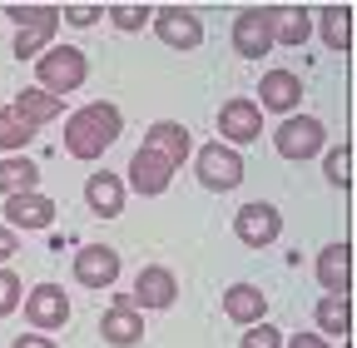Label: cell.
I'll use <instances>...</instances> for the list:
<instances>
[{
    "label": "cell",
    "instance_id": "cell-21",
    "mask_svg": "<svg viewBox=\"0 0 357 348\" xmlns=\"http://www.w3.org/2000/svg\"><path fill=\"white\" fill-rule=\"evenodd\" d=\"M312 35V15L303 6H273V45H303Z\"/></svg>",
    "mask_w": 357,
    "mask_h": 348
},
{
    "label": "cell",
    "instance_id": "cell-29",
    "mask_svg": "<svg viewBox=\"0 0 357 348\" xmlns=\"http://www.w3.org/2000/svg\"><path fill=\"white\" fill-rule=\"evenodd\" d=\"M15 309H20V279L10 269H0V319L15 314Z\"/></svg>",
    "mask_w": 357,
    "mask_h": 348
},
{
    "label": "cell",
    "instance_id": "cell-7",
    "mask_svg": "<svg viewBox=\"0 0 357 348\" xmlns=\"http://www.w3.org/2000/svg\"><path fill=\"white\" fill-rule=\"evenodd\" d=\"M154 35L164 40V45H174V50H199V45H204V25H199V15L184 10V6L154 10Z\"/></svg>",
    "mask_w": 357,
    "mask_h": 348
},
{
    "label": "cell",
    "instance_id": "cell-13",
    "mask_svg": "<svg viewBox=\"0 0 357 348\" xmlns=\"http://www.w3.org/2000/svg\"><path fill=\"white\" fill-rule=\"evenodd\" d=\"M178 298V279L159 264L139 269V279H134V309H174Z\"/></svg>",
    "mask_w": 357,
    "mask_h": 348
},
{
    "label": "cell",
    "instance_id": "cell-12",
    "mask_svg": "<svg viewBox=\"0 0 357 348\" xmlns=\"http://www.w3.org/2000/svg\"><path fill=\"white\" fill-rule=\"evenodd\" d=\"M75 279H79L84 289H109V284L119 279V254H114L109 244H84V249L75 254Z\"/></svg>",
    "mask_w": 357,
    "mask_h": 348
},
{
    "label": "cell",
    "instance_id": "cell-24",
    "mask_svg": "<svg viewBox=\"0 0 357 348\" xmlns=\"http://www.w3.org/2000/svg\"><path fill=\"white\" fill-rule=\"evenodd\" d=\"M347 324H352V303H347V293H328V298L318 303V328L333 333V338H347Z\"/></svg>",
    "mask_w": 357,
    "mask_h": 348
},
{
    "label": "cell",
    "instance_id": "cell-20",
    "mask_svg": "<svg viewBox=\"0 0 357 348\" xmlns=\"http://www.w3.org/2000/svg\"><path fill=\"white\" fill-rule=\"evenodd\" d=\"M84 199L95 214H105V219H114V214L124 209V184H119V174H89V184H84Z\"/></svg>",
    "mask_w": 357,
    "mask_h": 348
},
{
    "label": "cell",
    "instance_id": "cell-25",
    "mask_svg": "<svg viewBox=\"0 0 357 348\" xmlns=\"http://www.w3.org/2000/svg\"><path fill=\"white\" fill-rule=\"evenodd\" d=\"M318 30H323V40H328L333 50H347L352 45V15H347V6H323Z\"/></svg>",
    "mask_w": 357,
    "mask_h": 348
},
{
    "label": "cell",
    "instance_id": "cell-22",
    "mask_svg": "<svg viewBox=\"0 0 357 348\" xmlns=\"http://www.w3.org/2000/svg\"><path fill=\"white\" fill-rule=\"evenodd\" d=\"M40 184V164L25 159V154H10V159H0V194H30Z\"/></svg>",
    "mask_w": 357,
    "mask_h": 348
},
{
    "label": "cell",
    "instance_id": "cell-30",
    "mask_svg": "<svg viewBox=\"0 0 357 348\" xmlns=\"http://www.w3.org/2000/svg\"><path fill=\"white\" fill-rule=\"evenodd\" d=\"M109 20H114L119 30H144L149 10H144V6H109Z\"/></svg>",
    "mask_w": 357,
    "mask_h": 348
},
{
    "label": "cell",
    "instance_id": "cell-31",
    "mask_svg": "<svg viewBox=\"0 0 357 348\" xmlns=\"http://www.w3.org/2000/svg\"><path fill=\"white\" fill-rule=\"evenodd\" d=\"M100 15H105L100 6H70V10H65V20H70V25H95Z\"/></svg>",
    "mask_w": 357,
    "mask_h": 348
},
{
    "label": "cell",
    "instance_id": "cell-10",
    "mask_svg": "<svg viewBox=\"0 0 357 348\" xmlns=\"http://www.w3.org/2000/svg\"><path fill=\"white\" fill-rule=\"evenodd\" d=\"M234 229H238V239H243L248 249H263V244H273V239L283 234V214H278L273 204H243V209L234 214Z\"/></svg>",
    "mask_w": 357,
    "mask_h": 348
},
{
    "label": "cell",
    "instance_id": "cell-27",
    "mask_svg": "<svg viewBox=\"0 0 357 348\" xmlns=\"http://www.w3.org/2000/svg\"><path fill=\"white\" fill-rule=\"evenodd\" d=\"M323 174H328V184L347 189V180H352V150H347V145L328 150V164H323Z\"/></svg>",
    "mask_w": 357,
    "mask_h": 348
},
{
    "label": "cell",
    "instance_id": "cell-15",
    "mask_svg": "<svg viewBox=\"0 0 357 348\" xmlns=\"http://www.w3.org/2000/svg\"><path fill=\"white\" fill-rule=\"evenodd\" d=\"M169 180H174V164H169L164 154H154V150H134V159H129V184L139 189V194H164Z\"/></svg>",
    "mask_w": 357,
    "mask_h": 348
},
{
    "label": "cell",
    "instance_id": "cell-16",
    "mask_svg": "<svg viewBox=\"0 0 357 348\" xmlns=\"http://www.w3.org/2000/svg\"><path fill=\"white\" fill-rule=\"evenodd\" d=\"M50 219H55V204L45 199L40 189L6 199V224H10V229H50Z\"/></svg>",
    "mask_w": 357,
    "mask_h": 348
},
{
    "label": "cell",
    "instance_id": "cell-19",
    "mask_svg": "<svg viewBox=\"0 0 357 348\" xmlns=\"http://www.w3.org/2000/svg\"><path fill=\"white\" fill-rule=\"evenodd\" d=\"M268 309V298L258 284H234V289H223V314H229L234 324H258Z\"/></svg>",
    "mask_w": 357,
    "mask_h": 348
},
{
    "label": "cell",
    "instance_id": "cell-9",
    "mask_svg": "<svg viewBox=\"0 0 357 348\" xmlns=\"http://www.w3.org/2000/svg\"><path fill=\"white\" fill-rule=\"evenodd\" d=\"M100 338L114 343V348H134V343L144 338V314L134 309V298H114L109 309H105V319H100Z\"/></svg>",
    "mask_w": 357,
    "mask_h": 348
},
{
    "label": "cell",
    "instance_id": "cell-4",
    "mask_svg": "<svg viewBox=\"0 0 357 348\" xmlns=\"http://www.w3.org/2000/svg\"><path fill=\"white\" fill-rule=\"evenodd\" d=\"M323 140H328V129H323V119H312V115H288L278 124V135H273V145H278L283 159H312V154H323Z\"/></svg>",
    "mask_w": 357,
    "mask_h": 348
},
{
    "label": "cell",
    "instance_id": "cell-3",
    "mask_svg": "<svg viewBox=\"0 0 357 348\" xmlns=\"http://www.w3.org/2000/svg\"><path fill=\"white\" fill-rule=\"evenodd\" d=\"M20 30H15V55L20 60H35L45 45H50V35L60 25V6H10L6 10Z\"/></svg>",
    "mask_w": 357,
    "mask_h": 348
},
{
    "label": "cell",
    "instance_id": "cell-26",
    "mask_svg": "<svg viewBox=\"0 0 357 348\" xmlns=\"http://www.w3.org/2000/svg\"><path fill=\"white\" fill-rule=\"evenodd\" d=\"M35 140V124H25L15 110H0V150H25Z\"/></svg>",
    "mask_w": 357,
    "mask_h": 348
},
{
    "label": "cell",
    "instance_id": "cell-33",
    "mask_svg": "<svg viewBox=\"0 0 357 348\" xmlns=\"http://www.w3.org/2000/svg\"><path fill=\"white\" fill-rule=\"evenodd\" d=\"M20 249V239H15V229H6V224H0V264H6V259Z\"/></svg>",
    "mask_w": 357,
    "mask_h": 348
},
{
    "label": "cell",
    "instance_id": "cell-28",
    "mask_svg": "<svg viewBox=\"0 0 357 348\" xmlns=\"http://www.w3.org/2000/svg\"><path fill=\"white\" fill-rule=\"evenodd\" d=\"M238 348H283V333L273 324H248V333H243Z\"/></svg>",
    "mask_w": 357,
    "mask_h": 348
},
{
    "label": "cell",
    "instance_id": "cell-23",
    "mask_svg": "<svg viewBox=\"0 0 357 348\" xmlns=\"http://www.w3.org/2000/svg\"><path fill=\"white\" fill-rule=\"evenodd\" d=\"M10 110H15V115H20L25 124H35V129H40V124H50V119H55V115L65 110V100L45 95V90H25V95H20V100H15Z\"/></svg>",
    "mask_w": 357,
    "mask_h": 348
},
{
    "label": "cell",
    "instance_id": "cell-32",
    "mask_svg": "<svg viewBox=\"0 0 357 348\" xmlns=\"http://www.w3.org/2000/svg\"><path fill=\"white\" fill-rule=\"evenodd\" d=\"M288 348H328V338H323V333H293Z\"/></svg>",
    "mask_w": 357,
    "mask_h": 348
},
{
    "label": "cell",
    "instance_id": "cell-17",
    "mask_svg": "<svg viewBox=\"0 0 357 348\" xmlns=\"http://www.w3.org/2000/svg\"><path fill=\"white\" fill-rule=\"evenodd\" d=\"M144 150L164 154V159L178 169V164H184V154L194 150V140H189V129H184V124H174V119H159V124H149V135H144Z\"/></svg>",
    "mask_w": 357,
    "mask_h": 348
},
{
    "label": "cell",
    "instance_id": "cell-11",
    "mask_svg": "<svg viewBox=\"0 0 357 348\" xmlns=\"http://www.w3.org/2000/svg\"><path fill=\"white\" fill-rule=\"evenodd\" d=\"M25 319H30L35 328H65V324H70V298H65V289H60V284H35V289L25 293Z\"/></svg>",
    "mask_w": 357,
    "mask_h": 348
},
{
    "label": "cell",
    "instance_id": "cell-8",
    "mask_svg": "<svg viewBox=\"0 0 357 348\" xmlns=\"http://www.w3.org/2000/svg\"><path fill=\"white\" fill-rule=\"evenodd\" d=\"M234 50L243 60H263L268 50H273V10H243L234 20Z\"/></svg>",
    "mask_w": 357,
    "mask_h": 348
},
{
    "label": "cell",
    "instance_id": "cell-1",
    "mask_svg": "<svg viewBox=\"0 0 357 348\" xmlns=\"http://www.w3.org/2000/svg\"><path fill=\"white\" fill-rule=\"evenodd\" d=\"M119 129H124V115L109 100H95V105H84L65 119V150L75 159H100L105 145L119 140Z\"/></svg>",
    "mask_w": 357,
    "mask_h": 348
},
{
    "label": "cell",
    "instance_id": "cell-6",
    "mask_svg": "<svg viewBox=\"0 0 357 348\" xmlns=\"http://www.w3.org/2000/svg\"><path fill=\"white\" fill-rule=\"evenodd\" d=\"M263 135V110L253 105V100H223V110H218V145L229 140V145H253Z\"/></svg>",
    "mask_w": 357,
    "mask_h": 348
},
{
    "label": "cell",
    "instance_id": "cell-34",
    "mask_svg": "<svg viewBox=\"0 0 357 348\" xmlns=\"http://www.w3.org/2000/svg\"><path fill=\"white\" fill-rule=\"evenodd\" d=\"M10 348H55V343L45 338V333H20V338H15Z\"/></svg>",
    "mask_w": 357,
    "mask_h": 348
},
{
    "label": "cell",
    "instance_id": "cell-14",
    "mask_svg": "<svg viewBox=\"0 0 357 348\" xmlns=\"http://www.w3.org/2000/svg\"><path fill=\"white\" fill-rule=\"evenodd\" d=\"M258 100H263V110L288 115V110L303 105V80H298L293 70H263V80H258Z\"/></svg>",
    "mask_w": 357,
    "mask_h": 348
},
{
    "label": "cell",
    "instance_id": "cell-5",
    "mask_svg": "<svg viewBox=\"0 0 357 348\" xmlns=\"http://www.w3.org/2000/svg\"><path fill=\"white\" fill-rule=\"evenodd\" d=\"M194 169H199V184H204V189H218V194L243 184V154H238V150H223L218 140L199 150Z\"/></svg>",
    "mask_w": 357,
    "mask_h": 348
},
{
    "label": "cell",
    "instance_id": "cell-18",
    "mask_svg": "<svg viewBox=\"0 0 357 348\" xmlns=\"http://www.w3.org/2000/svg\"><path fill=\"white\" fill-rule=\"evenodd\" d=\"M312 274H318V284L328 293H347V279H352V249L347 244H328L318 254V264H312Z\"/></svg>",
    "mask_w": 357,
    "mask_h": 348
},
{
    "label": "cell",
    "instance_id": "cell-2",
    "mask_svg": "<svg viewBox=\"0 0 357 348\" xmlns=\"http://www.w3.org/2000/svg\"><path fill=\"white\" fill-rule=\"evenodd\" d=\"M84 75H89V60H84V50H75V45H55V50H45V55L35 60L40 90L55 95V100H65L70 90H79Z\"/></svg>",
    "mask_w": 357,
    "mask_h": 348
}]
</instances>
